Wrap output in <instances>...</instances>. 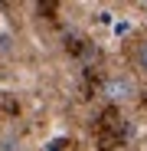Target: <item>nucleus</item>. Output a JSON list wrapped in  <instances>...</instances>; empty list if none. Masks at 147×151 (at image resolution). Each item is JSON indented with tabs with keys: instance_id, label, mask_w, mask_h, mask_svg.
<instances>
[{
	"instance_id": "nucleus-1",
	"label": "nucleus",
	"mask_w": 147,
	"mask_h": 151,
	"mask_svg": "<svg viewBox=\"0 0 147 151\" xmlns=\"http://www.w3.org/2000/svg\"><path fill=\"white\" fill-rule=\"evenodd\" d=\"M102 95L108 99V102H131V99L137 95V86H134V79H128V76H111V79H105V86H102Z\"/></svg>"
},
{
	"instance_id": "nucleus-2",
	"label": "nucleus",
	"mask_w": 147,
	"mask_h": 151,
	"mask_svg": "<svg viewBox=\"0 0 147 151\" xmlns=\"http://www.w3.org/2000/svg\"><path fill=\"white\" fill-rule=\"evenodd\" d=\"M137 63H141V69H144V72H147V43H144V46H141V53H137Z\"/></svg>"
},
{
	"instance_id": "nucleus-3",
	"label": "nucleus",
	"mask_w": 147,
	"mask_h": 151,
	"mask_svg": "<svg viewBox=\"0 0 147 151\" xmlns=\"http://www.w3.org/2000/svg\"><path fill=\"white\" fill-rule=\"evenodd\" d=\"M144 10H147V7H144Z\"/></svg>"
}]
</instances>
